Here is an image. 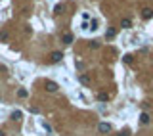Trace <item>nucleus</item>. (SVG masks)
Returning a JSON list of instances; mask_svg holds the SVG:
<instances>
[{
    "instance_id": "obj_5",
    "label": "nucleus",
    "mask_w": 153,
    "mask_h": 136,
    "mask_svg": "<svg viewBox=\"0 0 153 136\" xmlns=\"http://www.w3.org/2000/svg\"><path fill=\"white\" fill-rule=\"evenodd\" d=\"M61 42H63V44H71V42H73V35H71V33H65V35L61 37Z\"/></svg>"
},
{
    "instance_id": "obj_12",
    "label": "nucleus",
    "mask_w": 153,
    "mask_h": 136,
    "mask_svg": "<svg viewBox=\"0 0 153 136\" xmlns=\"http://www.w3.org/2000/svg\"><path fill=\"white\" fill-rule=\"evenodd\" d=\"M80 82H82V85H88V82H90V79H88L86 75H80Z\"/></svg>"
},
{
    "instance_id": "obj_4",
    "label": "nucleus",
    "mask_w": 153,
    "mask_h": 136,
    "mask_svg": "<svg viewBox=\"0 0 153 136\" xmlns=\"http://www.w3.org/2000/svg\"><path fill=\"white\" fill-rule=\"evenodd\" d=\"M121 27H123V29H130V27H132V21H130L128 17H123V19H121Z\"/></svg>"
},
{
    "instance_id": "obj_14",
    "label": "nucleus",
    "mask_w": 153,
    "mask_h": 136,
    "mask_svg": "<svg viewBox=\"0 0 153 136\" xmlns=\"http://www.w3.org/2000/svg\"><path fill=\"white\" fill-rule=\"evenodd\" d=\"M90 48H94V50H96V48H100V42L98 41H92L90 42Z\"/></svg>"
},
{
    "instance_id": "obj_6",
    "label": "nucleus",
    "mask_w": 153,
    "mask_h": 136,
    "mask_svg": "<svg viewBox=\"0 0 153 136\" xmlns=\"http://www.w3.org/2000/svg\"><path fill=\"white\" fill-rule=\"evenodd\" d=\"M147 123H149V115L142 113V115H140V125H147Z\"/></svg>"
},
{
    "instance_id": "obj_7",
    "label": "nucleus",
    "mask_w": 153,
    "mask_h": 136,
    "mask_svg": "<svg viewBox=\"0 0 153 136\" xmlns=\"http://www.w3.org/2000/svg\"><path fill=\"white\" fill-rule=\"evenodd\" d=\"M98 100H100V102H107V100H109V94H107V92H100Z\"/></svg>"
},
{
    "instance_id": "obj_17",
    "label": "nucleus",
    "mask_w": 153,
    "mask_h": 136,
    "mask_svg": "<svg viewBox=\"0 0 153 136\" xmlns=\"http://www.w3.org/2000/svg\"><path fill=\"white\" fill-rule=\"evenodd\" d=\"M119 136H128V132H126V130H123V132H121Z\"/></svg>"
},
{
    "instance_id": "obj_9",
    "label": "nucleus",
    "mask_w": 153,
    "mask_h": 136,
    "mask_svg": "<svg viewBox=\"0 0 153 136\" xmlns=\"http://www.w3.org/2000/svg\"><path fill=\"white\" fill-rule=\"evenodd\" d=\"M21 117H23V113H21V111H14V113H12V119H14V121H19Z\"/></svg>"
},
{
    "instance_id": "obj_8",
    "label": "nucleus",
    "mask_w": 153,
    "mask_h": 136,
    "mask_svg": "<svg viewBox=\"0 0 153 136\" xmlns=\"http://www.w3.org/2000/svg\"><path fill=\"white\" fill-rule=\"evenodd\" d=\"M61 58H63L61 52H54V54H52V61H59Z\"/></svg>"
},
{
    "instance_id": "obj_11",
    "label": "nucleus",
    "mask_w": 153,
    "mask_h": 136,
    "mask_svg": "<svg viewBox=\"0 0 153 136\" xmlns=\"http://www.w3.org/2000/svg\"><path fill=\"white\" fill-rule=\"evenodd\" d=\"M63 12V4H58V6H54V14H61Z\"/></svg>"
},
{
    "instance_id": "obj_18",
    "label": "nucleus",
    "mask_w": 153,
    "mask_h": 136,
    "mask_svg": "<svg viewBox=\"0 0 153 136\" xmlns=\"http://www.w3.org/2000/svg\"><path fill=\"white\" fill-rule=\"evenodd\" d=\"M0 136H4V132H2V130H0Z\"/></svg>"
},
{
    "instance_id": "obj_15",
    "label": "nucleus",
    "mask_w": 153,
    "mask_h": 136,
    "mask_svg": "<svg viewBox=\"0 0 153 136\" xmlns=\"http://www.w3.org/2000/svg\"><path fill=\"white\" fill-rule=\"evenodd\" d=\"M113 37H115V31L109 29V31H107V38H113Z\"/></svg>"
},
{
    "instance_id": "obj_3",
    "label": "nucleus",
    "mask_w": 153,
    "mask_h": 136,
    "mask_svg": "<svg viewBox=\"0 0 153 136\" xmlns=\"http://www.w3.org/2000/svg\"><path fill=\"white\" fill-rule=\"evenodd\" d=\"M58 88H59V86L56 85V82H52V81L46 82V90H48V92H58Z\"/></svg>"
},
{
    "instance_id": "obj_10",
    "label": "nucleus",
    "mask_w": 153,
    "mask_h": 136,
    "mask_svg": "<svg viewBox=\"0 0 153 136\" xmlns=\"http://www.w3.org/2000/svg\"><path fill=\"white\" fill-rule=\"evenodd\" d=\"M17 96H19V98H27V96H29V92L23 90V88H19V90H17Z\"/></svg>"
},
{
    "instance_id": "obj_13",
    "label": "nucleus",
    "mask_w": 153,
    "mask_h": 136,
    "mask_svg": "<svg viewBox=\"0 0 153 136\" xmlns=\"http://www.w3.org/2000/svg\"><path fill=\"white\" fill-rule=\"evenodd\" d=\"M88 29H90V31H96V29H98V21H96V19H92V25L88 27Z\"/></svg>"
},
{
    "instance_id": "obj_2",
    "label": "nucleus",
    "mask_w": 153,
    "mask_h": 136,
    "mask_svg": "<svg viewBox=\"0 0 153 136\" xmlns=\"http://www.w3.org/2000/svg\"><path fill=\"white\" fill-rule=\"evenodd\" d=\"M142 17H144V19H151V17H153V8H144Z\"/></svg>"
},
{
    "instance_id": "obj_19",
    "label": "nucleus",
    "mask_w": 153,
    "mask_h": 136,
    "mask_svg": "<svg viewBox=\"0 0 153 136\" xmlns=\"http://www.w3.org/2000/svg\"><path fill=\"white\" fill-rule=\"evenodd\" d=\"M48 136H52V134H48Z\"/></svg>"
},
{
    "instance_id": "obj_1",
    "label": "nucleus",
    "mask_w": 153,
    "mask_h": 136,
    "mask_svg": "<svg viewBox=\"0 0 153 136\" xmlns=\"http://www.w3.org/2000/svg\"><path fill=\"white\" fill-rule=\"evenodd\" d=\"M98 130H100L102 134H107V132H111V125H109V123H100Z\"/></svg>"
},
{
    "instance_id": "obj_16",
    "label": "nucleus",
    "mask_w": 153,
    "mask_h": 136,
    "mask_svg": "<svg viewBox=\"0 0 153 136\" xmlns=\"http://www.w3.org/2000/svg\"><path fill=\"white\" fill-rule=\"evenodd\" d=\"M82 19H84V23H86L88 19H90V14H86V12H84V14H82Z\"/></svg>"
}]
</instances>
